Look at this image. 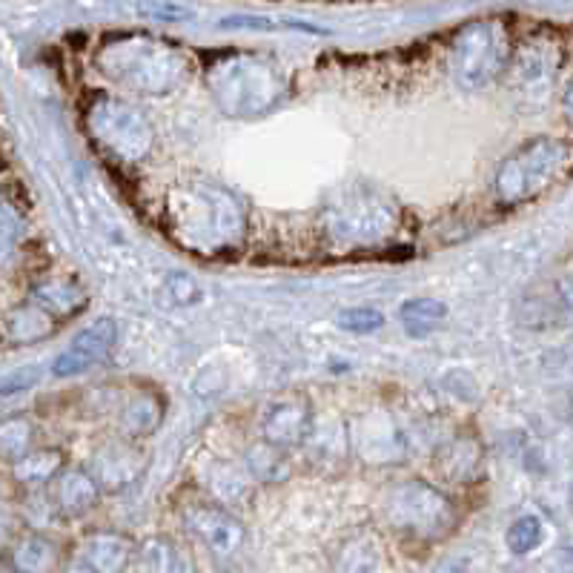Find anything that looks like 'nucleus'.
<instances>
[{
	"label": "nucleus",
	"mask_w": 573,
	"mask_h": 573,
	"mask_svg": "<svg viewBox=\"0 0 573 573\" xmlns=\"http://www.w3.org/2000/svg\"><path fill=\"white\" fill-rule=\"evenodd\" d=\"M164 218L172 238L201 255L233 250L247 224L238 198L218 184H184L172 190Z\"/></svg>",
	"instance_id": "1"
},
{
	"label": "nucleus",
	"mask_w": 573,
	"mask_h": 573,
	"mask_svg": "<svg viewBox=\"0 0 573 573\" xmlns=\"http://www.w3.org/2000/svg\"><path fill=\"white\" fill-rule=\"evenodd\" d=\"M207 86L221 112L233 118H258L284 98L281 69L253 52H221L207 66Z\"/></svg>",
	"instance_id": "2"
},
{
	"label": "nucleus",
	"mask_w": 573,
	"mask_h": 573,
	"mask_svg": "<svg viewBox=\"0 0 573 573\" xmlns=\"http://www.w3.org/2000/svg\"><path fill=\"white\" fill-rule=\"evenodd\" d=\"M104 66L118 84L135 89L138 95H172L190 78V58L167 41L135 35L109 43Z\"/></svg>",
	"instance_id": "3"
},
{
	"label": "nucleus",
	"mask_w": 573,
	"mask_h": 573,
	"mask_svg": "<svg viewBox=\"0 0 573 573\" xmlns=\"http://www.w3.org/2000/svg\"><path fill=\"white\" fill-rule=\"evenodd\" d=\"M384 519L413 542H439L456 528V508L445 493L427 482H402L384 499Z\"/></svg>",
	"instance_id": "4"
},
{
	"label": "nucleus",
	"mask_w": 573,
	"mask_h": 573,
	"mask_svg": "<svg viewBox=\"0 0 573 573\" xmlns=\"http://www.w3.org/2000/svg\"><path fill=\"white\" fill-rule=\"evenodd\" d=\"M568 161V147L556 138H536L519 147L502 161L496 172V195L502 204H522L531 201L542 190H548L553 178Z\"/></svg>",
	"instance_id": "5"
},
{
	"label": "nucleus",
	"mask_w": 573,
	"mask_h": 573,
	"mask_svg": "<svg viewBox=\"0 0 573 573\" xmlns=\"http://www.w3.org/2000/svg\"><path fill=\"white\" fill-rule=\"evenodd\" d=\"M510 58V43L499 23H470L450 46V69L467 89L490 84Z\"/></svg>",
	"instance_id": "6"
},
{
	"label": "nucleus",
	"mask_w": 573,
	"mask_h": 573,
	"mask_svg": "<svg viewBox=\"0 0 573 573\" xmlns=\"http://www.w3.org/2000/svg\"><path fill=\"white\" fill-rule=\"evenodd\" d=\"M89 124L95 138L127 164H141L155 147V129L135 104L121 98H104L92 107Z\"/></svg>",
	"instance_id": "7"
},
{
	"label": "nucleus",
	"mask_w": 573,
	"mask_h": 573,
	"mask_svg": "<svg viewBox=\"0 0 573 573\" xmlns=\"http://www.w3.org/2000/svg\"><path fill=\"white\" fill-rule=\"evenodd\" d=\"M396 218H399L396 207L373 192H350L327 210L330 230L353 244L379 241L384 235H390L396 227Z\"/></svg>",
	"instance_id": "8"
},
{
	"label": "nucleus",
	"mask_w": 573,
	"mask_h": 573,
	"mask_svg": "<svg viewBox=\"0 0 573 573\" xmlns=\"http://www.w3.org/2000/svg\"><path fill=\"white\" fill-rule=\"evenodd\" d=\"M184 528L190 533L195 542H201L210 553L218 556H233L241 545H244V525L235 519V513H230L221 505L213 502H190L187 508L181 510Z\"/></svg>",
	"instance_id": "9"
},
{
	"label": "nucleus",
	"mask_w": 573,
	"mask_h": 573,
	"mask_svg": "<svg viewBox=\"0 0 573 573\" xmlns=\"http://www.w3.org/2000/svg\"><path fill=\"white\" fill-rule=\"evenodd\" d=\"M347 442L353 445L356 456L364 465H399L404 459V436L399 425L384 413H364L350 430Z\"/></svg>",
	"instance_id": "10"
},
{
	"label": "nucleus",
	"mask_w": 573,
	"mask_h": 573,
	"mask_svg": "<svg viewBox=\"0 0 573 573\" xmlns=\"http://www.w3.org/2000/svg\"><path fill=\"white\" fill-rule=\"evenodd\" d=\"M313 433V404L301 393H284L270 402L261 419V436L273 445L293 450Z\"/></svg>",
	"instance_id": "11"
},
{
	"label": "nucleus",
	"mask_w": 573,
	"mask_h": 573,
	"mask_svg": "<svg viewBox=\"0 0 573 573\" xmlns=\"http://www.w3.org/2000/svg\"><path fill=\"white\" fill-rule=\"evenodd\" d=\"M115 341H118L115 321H95L92 327L81 330V333L72 339V344L58 356L55 367H52L55 376H61V379H66V376H81L86 370H92L95 364H104V361L109 359V353H112V347H115Z\"/></svg>",
	"instance_id": "12"
},
{
	"label": "nucleus",
	"mask_w": 573,
	"mask_h": 573,
	"mask_svg": "<svg viewBox=\"0 0 573 573\" xmlns=\"http://www.w3.org/2000/svg\"><path fill=\"white\" fill-rule=\"evenodd\" d=\"M98 470H95V479L98 485H107L112 490H124L129 485H135L144 470H147V453L141 447L129 445H112L101 453L98 459Z\"/></svg>",
	"instance_id": "13"
},
{
	"label": "nucleus",
	"mask_w": 573,
	"mask_h": 573,
	"mask_svg": "<svg viewBox=\"0 0 573 573\" xmlns=\"http://www.w3.org/2000/svg\"><path fill=\"white\" fill-rule=\"evenodd\" d=\"M132 556H135V548H132L127 536L101 533V536H92L86 542L81 568H89V571H121V568H127Z\"/></svg>",
	"instance_id": "14"
},
{
	"label": "nucleus",
	"mask_w": 573,
	"mask_h": 573,
	"mask_svg": "<svg viewBox=\"0 0 573 573\" xmlns=\"http://www.w3.org/2000/svg\"><path fill=\"white\" fill-rule=\"evenodd\" d=\"M479 467H482V450L479 445L473 442V439H453L450 445L439 453V473L450 479V482H456V485H467V482H473L476 479V473H479Z\"/></svg>",
	"instance_id": "15"
},
{
	"label": "nucleus",
	"mask_w": 573,
	"mask_h": 573,
	"mask_svg": "<svg viewBox=\"0 0 573 573\" xmlns=\"http://www.w3.org/2000/svg\"><path fill=\"white\" fill-rule=\"evenodd\" d=\"M161 419H164V402H161V396L152 393V390L132 393L127 404H124V410H121L124 430H127L129 436H138V439L149 436L155 427L161 425Z\"/></svg>",
	"instance_id": "16"
},
{
	"label": "nucleus",
	"mask_w": 573,
	"mask_h": 573,
	"mask_svg": "<svg viewBox=\"0 0 573 573\" xmlns=\"http://www.w3.org/2000/svg\"><path fill=\"white\" fill-rule=\"evenodd\" d=\"M247 467L253 473V479L264 482V485H278L290 476V459H287V450L284 447L273 445V442H261V445L250 447L247 453Z\"/></svg>",
	"instance_id": "17"
},
{
	"label": "nucleus",
	"mask_w": 573,
	"mask_h": 573,
	"mask_svg": "<svg viewBox=\"0 0 573 573\" xmlns=\"http://www.w3.org/2000/svg\"><path fill=\"white\" fill-rule=\"evenodd\" d=\"M138 568L144 571H187L190 562L184 559V553L175 548V542L170 539H147L138 551Z\"/></svg>",
	"instance_id": "18"
},
{
	"label": "nucleus",
	"mask_w": 573,
	"mask_h": 573,
	"mask_svg": "<svg viewBox=\"0 0 573 573\" xmlns=\"http://www.w3.org/2000/svg\"><path fill=\"white\" fill-rule=\"evenodd\" d=\"M58 499H61V505L69 513H84L98 499V479H89L86 473H69L64 482H61Z\"/></svg>",
	"instance_id": "19"
},
{
	"label": "nucleus",
	"mask_w": 573,
	"mask_h": 573,
	"mask_svg": "<svg viewBox=\"0 0 573 573\" xmlns=\"http://www.w3.org/2000/svg\"><path fill=\"white\" fill-rule=\"evenodd\" d=\"M445 316L447 307L442 301H436V298H413V301H407L402 307V321L407 327L419 324L422 330H430V327H436Z\"/></svg>",
	"instance_id": "20"
},
{
	"label": "nucleus",
	"mask_w": 573,
	"mask_h": 573,
	"mask_svg": "<svg viewBox=\"0 0 573 573\" xmlns=\"http://www.w3.org/2000/svg\"><path fill=\"white\" fill-rule=\"evenodd\" d=\"M539 542H542V522H539L536 516H522V519H516V522L510 525L508 531L510 553L525 556V553H531L533 548H539Z\"/></svg>",
	"instance_id": "21"
},
{
	"label": "nucleus",
	"mask_w": 573,
	"mask_h": 573,
	"mask_svg": "<svg viewBox=\"0 0 573 573\" xmlns=\"http://www.w3.org/2000/svg\"><path fill=\"white\" fill-rule=\"evenodd\" d=\"M339 327L347 330V333H359V336H367V333H376L382 330L384 316L373 307H350V310H341L339 313Z\"/></svg>",
	"instance_id": "22"
},
{
	"label": "nucleus",
	"mask_w": 573,
	"mask_h": 573,
	"mask_svg": "<svg viewBox=\"0 0 573 573\" xmlns=\"http://www.w3.org/2000/svg\"><path fill=\"white\" fill-rule=\"evenodd\" d=\"M565 112H568V118H571L573 124V84L568 86V95H565Z\"/></svg>",
	"instance_id": "23"
}]
</instances>
